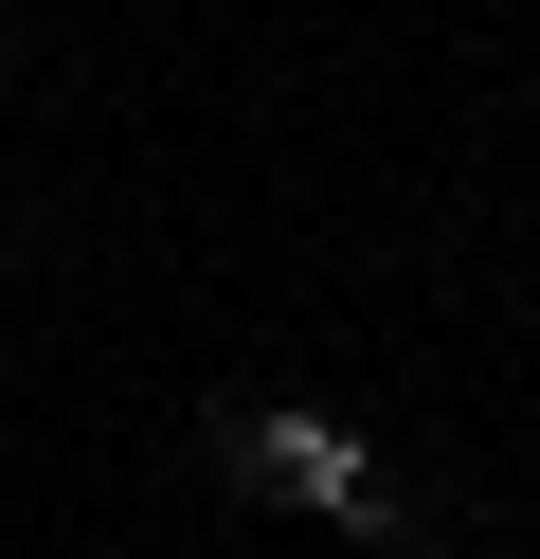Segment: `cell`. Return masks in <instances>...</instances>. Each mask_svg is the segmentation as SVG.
Returning a JSON list of instances; mask_svg holds the SVG:
<instances>
[{
	"label": "cell",
	"instance_id": "6da1fadb",
	"mask_svg": "<svg viewBox=\"0 0 540 559\" xmlns=\"http://www.w3.org/2000/svg\"><path fill=\"white\" fill-rule=\"evenodd\" d=\"M235 469H252V487H288V506H343V523H396V487L360 469V433H343V415H252V433H235Z\"/></svg>",
	"mask_w": 540,
	"mask_h": 559
}]
</instances>
